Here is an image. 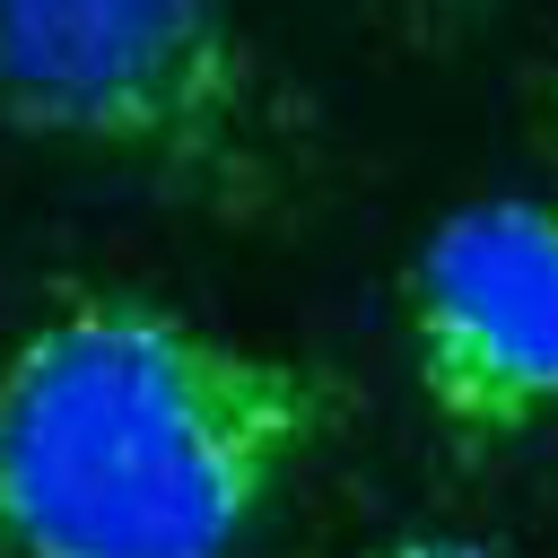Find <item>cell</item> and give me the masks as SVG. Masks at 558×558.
I'll return each mask as SVG.
<instances>
[{"label": "cell", "mask_w": 558, "mask_h": 558, "mask_svg": "<svg viewBox=\"0 0 558 558\" xmlns=\"http://www.w3.org/2000/svg\"><path fill=\"white\" fill-rule=\"evenodd\" d=\"M375 9H392L410 35H462V26H480L497 0H375Z\"/></svg>", "instance_id": "cell-4"}, {"label": "cell", "mask_w": 558, "mask_h": 558, "mask_svg": "<svg viewBox=\"0 0 558 558\" xmlns=\"http://www.w3.org/2000/svg\"><path fill=\"white\" fill-rule=\"evenodd\" d=\"M366 558H497V549L471 541V532H401V541H384V549H366Z\"/></svg>", "instance_id": "cell-5"}, {"label": "cell", "mask_w": 558, "mask_h": 558, "mask_svg": "<svg viewBox=\"0 0 558 558\" xmlns=\"http://www.w3.org/2000/svg\"><path fill=\"white\" fill-rule=\"evenodd\" d=\"M401 331L453 445L480 453L558 418V201L488 192L445 209L401 270Z\"/></svg>", "instance_id": "cell-3"}, {"label": "cell", "mask_w": 558, "mask_h": 558, "mask_svg": "<svg viewBox=\"0 0 558 558\" xmlns=\"http://www.w3.org/2000/svg\"><path fill=\"white\" fill-rule=\"evenodd\" d=\"M549 113H558V96H549Z\"/></svg>", "instance_id": "cell-6"}, {"label": "cell", "mask_w": 558, "mask_h": 558, "mask_svg": "<svg viewBox=\"0 0 558 558\" xmlns=\"http://www.w3.org/2000/svg\"><path fill=\"white\" fill-rule=\"evenodd\" d=\"M340 427V375L140 288L0 349V558H235Z\"/></svg>", "instance_id": "cell-1"}, {"label": "cell", "mask_w": 558, "mask_h": 558, "mask_svg": "<svg viewBox=\"0 0 558 558\" xmlns=\"http://www.w3.org/2000/svg\"><path fill=\"white\" fill-rule=\"evenodd\" d=\"M0 122L218 218L305 192V113L235 0H0Z\"/></svg>", "instance_id": "cell-2"}]
</instances>
